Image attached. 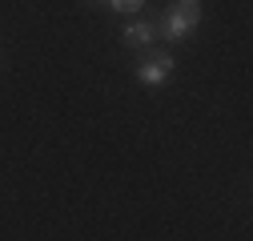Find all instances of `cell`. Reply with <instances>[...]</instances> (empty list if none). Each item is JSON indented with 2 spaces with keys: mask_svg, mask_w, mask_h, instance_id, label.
Wrapping results in <instances>:
<instances>
[{
  "mask_svg": "<svg viewBox=\"0 0 253 241\" xmlns=\"http://www.w3.org/2000/svg\"><path fill=\"white\" fill-rule=\"evenodd\" d=\"M153 24H157V37H165V40H189L201 24V0H173L161 12V20H153Z\"/></svg>",
  "mask_w": 253,
  "mask_h": 241,
  "instance_id": "1",
  "label": "cell"
},
{
  "mask_svg": "<svg viewBox=\"0 0 253 241\" xmlns=\"http://www.w3.org/2000/svg\"><path fill=\"white\" fill-rule=\"evenodd\" d=\"M157 40V24L153 20H129L125 24V44L129 48H149Z\"/></svg>",
  "mask_w": 253,
  "mask_h": 241,
  "instance_id": "3",
  "label": "cell"
},
{
  "mask_svg": "<svg viewBox=\"0 0 253 241\" xmlns=\"http://www.w3.org/2000/svg\"><path fill=\"white\" fill-rule=\"evenodd\" d=\"M109 8H117V12H125V16H133V12L145 8V0H109Z\"/></svg>",
  "mask_w": 253,
  "mask_h": 241,
  "instance_id": "4",
  "label": "cell"
},
{
  "mask_svg": "<svg viewBox=\"0 0 253 241\" xmlns=\"http://www.w3.org/2000/svg\"><path fill=\"white\" fill-rule=\"evenodd\" d=\"M169 77H173V56L169 52H149L141 65H137V80L149 84V88L153 84H165Z\"/></svg>",
  "mask_w": 253,
  "mask_h": 241,
  "instance_id": "2",
  "label": "cell"
}]
</instances>
